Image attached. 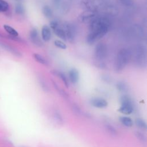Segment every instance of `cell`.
Here are the masks:
<instances>
[{
    "label": "cell",
    "instance_id": "28",
    "mask_svg": "<svg viewBox=\"0 0 147 147\" xmlns=\"http://www.w3.org/2000/svg\"><path fill=\"white\" fill-rule=\"evenodd\" d=\"M50 26H51V28L53 30H54L55 29H56L59 27L58 22L56 21H52L50 22Z\"/></svg>",
    "mask_w": 147,
    "mask_h": 147
},
{
    "label": "cell",
    "instance_id": "12",
    "mask_svg": "<svg viewBox=\"0 0 147 147\" xmlns=\"http://www.w3.org/2000/svg\"><path fill=\"white\" fill-rule=\"evenodd\" d=\"M105 127L108 133H109L111 136L113 137H116L118 135V131L117 129L109 123H105Z\"/></svg>",
    "mask_w": 147,
    "mask_h": 147
},
{
    "label": "cell",
    "instance_id": "5",
    "mask_svg": "<svg viewBox=\"0 0 147 147\" xmlns=\"http://www.w3.org/2000/svg\"><path fill=\"white\" fill-rule=\"evenodd\" d=\"M29 37L31 41L36 46L41 47L42 45V42L41 41L38 36V30L36 28H33L30 31Z\"/></svg>",
    "mask_w": 147,
    "mask_h": 147
},
{
    "label": "cell",
    "instance_id": "21",
    "mask_svg": "<svg viewBox=\"0 0 147 147\" xmlns=\"http://www.w3.org/2000/svg\"><path fill=\"white\" fill-rule=\"evenodd\" d=\"M117 88L121 92H126L128 90L127 84L123 82H118L116 85Z\"/></svg>",
    "mask_w": 147,
    "mask_h": 147
},
{
    "label": "cell",
    "instance_id": "9",
    "mask_svg": "<svg viewBox=\"0 0 147 147\" xmlns=\"http://www.w3.org/2000/svg\"><path fill=\"white\" fill-rule=\"evenodd\" d=\"M68 76L70 82L73 84H76L78 83L79 78V74L78 71L75 68H72L69 69L68 72Z\"/></svg>",
    "mask_w": 147,
    "mask_h": 147
},
{
    "label": "cell",
    "instance_id": "23",
    "mask_svg": "<svg viewBox=\"0 0 147 147\" xmlns=\"http://www.w3.org/2000/svg\"><path fill=\"white\" fill-rule=\"evenodd\" d=\"M9 9V3L5 0H0V12L7 11Z\"/></svg>",
    "mask_w": 147,
    "mask_h": 147
},
{
    "label": "cell",
    "instance_id": "2",
    "mask_svg": "<svg viewBox=\"0 0 147 147\" xmlns=\"http://www.w3.org/2000/svg\"><path fill=\"white\" fill-rule=\"evenodd\" d=\"M130 59V53L125 48L120 49L117 54L115 64V69L117 72L122 71L127 64Z\"/></svg>",
    "mask_w": 147,
    "mask_h": 147
},
{
    "label": "cell",
    "instance_id": "14",
    "mask_svg": "<svg viewBox=\"0 0 147 147\" xmlns=\"http://www.w3.org/2000/svg\"><path fill=\"white\" fill-rule=\"evenodd\" d=\"M53 117L56 122L59 125H62L64 123V119L60 113L57 110H55L53 113Z\"/></svg>",
    "mask_w": 147,
    "mask_h": 147
},
{
    "label": "cell",
    "instance_id": "25",
    "mask_svg": "<svg viewBox=\"0 0 147 147\" xmlns=\"http://www.w3.org/2000/svg\"><path fill=\"white\" fill-rule=\"evenodd\" d=\"M38 82H39V84L40 85V87H41V88L45 92H48L49 91V87H48V85L47 84V83H45V82L44 81V80L42 78H39Z\"/></svg>",
    "mask_w": 147,
    "mask_h": 147
},
{
    "label": "cell",
    "instance_id": "19",
    "mask_svg": "<svg viewBox=\"0 0 147 147\" xmlns=\"http://www.w3.org/2000/svg\"><path fill=\"white\" fill-rule=\"evenodd\" d=\"M135 123L136 126L141 129L146 130V123L142 118H137L135 121Z\"/></svg>",
    "mask_w": 147,
    "mask_h": 147
},
{
    "label": "cell",
    "instance_id": "11",
    "mask_svg": "<svg viewBox=\"0 0 147 147\" xmlns=\"http://www.w3.org/2000/svg\"><path fill=\"white\" fill-rule=\"evenodd\" d=\"M50 72L52 74H53V75H55V76L59 77V78H60V79L62 80V82H63V83L64 84V85L65 86V87L67 88H68L69 87L68 80L64 73H63L61 71H57V70H52V71H50Z\"/></svg>",
    "mask_w": 147,
    "mask_h": 147
},
{
    "label": "cell",
    "instance_id": "18",
    "mask_svg": "<svg viewBox=\"0 0 147 147\" xmlns=\"http://www.w3.org/2000/svg\"><path fill=\"white\" fill-rule=\"evenodd\" d=\"M14 11H15V13L17 15H20V16L24 15L25 12V8H24V6L20 3H18L16 5Z\"/></svg>",
    "mask_w": 147,
    "mask_h": 147
},
{
    "label": "cell",
    "instance_id": "16",
    "mask_svg": "<svg viewBox=\"0 0 147 147\" xmlns=\"http://www.w3.org/2000/svg\"><path fill=\"white\" fill-rule=\"evenodd\" d=\"M42 12L44 16L47 18H51L53 15L52 10L48 5H45L43 6Z\"/></svg>",
    "mask_w": 147,
    "mask_h": 147
},
{
    "label": "cell",
    "instance_id": "26",
    "mask_svg": "<svg viewBox=\"0 0 147 147\" xmlns=\"http://www.w3.org/2000/svg\"><path fill=\"white\" fill-rule=\"evenodd\" d=\"M54 44L57 48H59L62 49H65L67 48L66 44H64V42H63L62 41H60V40H55L54 41Z\"/></svg>",
    "mask_w": 147,
    "mask_h": 147
},
{
    "label": "cell",
    "instance_id": "29",
    "mask_svg": "<svg viewBox=\"0 0 147 147\" xmlns=\"http://www.w3.org/2000/svg\"><path fill=\"white\" fill-rule=\"evenodd\" d=\"M72 109H73V111H74L75 113H76L77 114L80 115V114H82V113H83V112H82V110L78 106H77L76 105H73V108H72Z\"/></svg>",
    "mask_w": 147,
    "mask_h": 147
},
{
    "label": "cell",
    "instance_id": "6",
    "mask_svg": "<svg viewBox=\"0 0 147 147\" xmlns=\"http://www.w3.org/2000/svg\"><path fill=\"white\" fill-rule=\"evenodd\" d=\"M91 105L96 108H105L107 106L108 103L107 102L101 98H94L91 99L90 100Z\"/></svg>",
    "mask_w": 147,
    "mask_h": 147
},
{
    "label": "cell",
    "instance_id": "24",
    "mask_svg": "<svg viewBox=\"0 0 147 147\" xmlns=\"http://www.w3.org/2000/svg\"><path fill=\"white\" fill-rule=\"evenodd\" d=\"M52 82H53V84L55 88L56 89V90L57 91V92H58L61 96H63L64 97V98H67V97H68V95L67 93L65 91H64L62 88H61L54 81L52 80Z\"/></svg>",
    "mask_w": 147,
    "mask_h": 147
},
{
    "label": "cell",
    "instance_id": "7",
    "mask_svg": "<svg viewBox=\"0 0 147 147\" xmlns=\"http://www.w3.org/2000/svg\"><path fill=\"white\" fill-rule=\"evenodd\" d=\"M135 59L136 60V63H143L145 62V52L144 48L143 47H138L136 49V57Z\"/></svg>",
    "mask_w": 147,
    "mask_h": 147
},
{
    "label": "cell",
    "instance_id": "15",
    "mask_svg": "<svg viewBox=\"0 0 147 147\" xmlns=\"http://www.w3.org/2000/svg\"><path fill=\"white\" fill-rule=\"evenodd\" d=\"M54 33H55V34L60 39L66 41L67 40V37H66V35H65V33L64 30V29L63 28H60L59 27H58L57 28H56V29H55L53 30Z\"/></svg>",
    "mask_w": 147,
    "mask_h": 147
},
{
    "label": "cell",
    "instance_id": "32",
    "mask_svg": "<svg viewBox=\"0 0 147 147\" xmlns=\"http://www.w3.org/2000/svg\"><path fill=\"white\" fill-rule=\"evenodd\" d=\"M14 1H16L18 2V3H21V2H22L24 0H14Z\"/></svg>",
    "mask_w": 147,
    "mask_h": 147
},
{
    "label": "cell",
    "instance_id": "20",
    "mask_svg": "<svg viewBox=\"0 0 147 147\" xmlns=\"http://www.w3.org/2000/svg\"><path fill=\"white\" fill-rule=\"evenodd\" d=\"M33 58L34 59V60L36 61H37L38 63L42 64H45V65H46L47 64V62L46 60L45 59V58L41 55L37 53H33Z\"/></svg>",
    "mask_w": 147,
    "mask_h": 147
},
{
    "label": "cell",
    "instance_id": "13",
    "mask_svg": "<svg viewBox=\"0 0 147 147\" xmlns=\"http://www.w3.org/2000/svg\"><path fill=\"white\" fill-rule=\"evenodd\" d=\"M119 121L121 122V123L126 127H129L132 126L133 125V122L132 119L128 117L122 116V117H121L119 118Z\"/></svg>",
    "mask_w": 147,
    "mask_h": 147
},
{
    "label": "cell",
    "instance_id": "4",
    "mask_svg": "<svg viewBox=\"0 0 147 147\" xmlns=\"http://www.w3.org/2000/svg\"><path fill=\"white\" fill-rule=\"evenodd\" d=\"M63 29L65 33L67 38H68L70 42H74L76 34V29L75 26L73 24L66 23L64 25Z\"/></svg>",
    "mask_w": 147,
    "mask_h": 147
},
{
    "label": "cell",
    "instance_id": "33",
    "mask_svg": "<svg viewBox=\"0 0 147 147\" xmlns=\"http://www.w3.org/2000/svg\"><path fill=\"white\" fill-rule=\"evenodd\" d=\"M2 36H2V34L0 33V37H2Z\"/></svg>",
    "mask_w": 147,
    "mask_h": 147
},
{
    "label": "cell",
    "instance_id": "1",
    "mask_svg": "<svg viewBox=\"0 0 147 147\" xmlns=\"http://www.w3.org/2000/svg\"><path fill=\"white\" fill-rule=\"evenodd\" d=\"M109 22L105 18H94L90 25V33L86 37V42L90 45L103 37L108 32Z\"/></svg>",
    "mask_w": 147,
    "mask_h": 147
},
{
    "label": "cell",
    "instance_id": "27",
    "mask_svg": "<svg viewBox=\"0 0 147 147\" xmlns=\"http://www.w3.org/2000/svg\"><path fill=\"white\" fill-rule=\"evenodd\" d=\"M135 136L141 141H142V142L146 141V137L142 133H141L139 131H135Z\"/></svg>",
    "mask_w": 147,
    "mask_h": 147
},
{
    "label": "cell",
    "instance_id": "31",
    "mask_svg": "<svg viewBox=\"0 0 147 147\" xmlns=\"http://www.w3.org/2000/svg\"><path fill=\"white\" fill-rule=\"evenodd\" d=\"M52 1H53V2L54 5L56 6H59L61 0H52Z\"/></svg>",
    "mask_w": 147,
    "mask_h": 147
},
{
    "label": "cell",
    "instance_id": "22",
    "mask_svg": "<svg viewBox=\"0 0 147 147\" xmlns=\"http://www.w3.org/2000/svg\"><path fill=\"white\" fill-rule=\"evenodd\" d=\"M118 111L123 114L129 115V114H130L133 112V109L131 108V107H126V106H121V107L118 109Z\"/></svg>",
    "mask_w": 147,
    "mask_h": 147
},
{
    "label": "cell",
    "instance_id": "10",
    "mask_svg": "<svg viewBox=\"0 0 147 147\" xmlns=\"http://www.w3.org/2000/svg\"><path fill=\"white\" fill-rule=\"evenodd\" d=\"M41 37L44 41H48L51 37V30L47 25H44L41 29Z\"/></svg>",
    "mask_w": 147,
    "mask_h": 147
},
{
    "label": "cell",
    "instance_id": "8",
    "mask_svg": "<svg viewBox=\"0 0 147 147\" xmlns=\"http://www.w3.org/2000/svg\"><path fill=\"white\" fill-rule=\"evenodd\" d=\"M0 47L3 48V49L9 52L10 53H12L13 55L18 56V57H20L22 56L21 53H20V51H18L16 48H14L13 47H11L6 43H4L3 42L0 41Z\"/></svg>",
    "mask_w": 147,
    "mask_h": 147
},
{
    "label": "cell",
    "instance_id": "30",
    "mask_svg": "<svg viewBox=\"0 0 147 147\" xmlns=\"http://www.w3.org/2000/svg\"><path fill=\"white\" fill-rule=\"evenodd\" d=\"M119 1L122 4L125 6H130L133 2V0H119Z\"/></svg>",
    "mask_w": 147,
    "mask_h": 147
},
{
    "label": "cell",
    "instance_id": "17",
    "mask_svg": "<svg viewBox=\"0 0 147 147\" xmlns=\"http://www.w3.org/2000/svg\"><path fill=\"white\" fill-rule=\"evenodd\" d=\"M3 28L10 36L15 37H17L18 36V33L17 32V31L11 26L8 25H4Z\"/></svg>",
    "mask_w": 147,
    "mask_h": 147
},
{
    "label": "cell",
    "instance_id": "3",
    "mask_svg": "<svg viewBox=\"0 0 147 147\" xmlns=\"http://www.w3.org/2000/svg\"><path fill=\"white\" fill-rule=\"evenodd\" d=\"M95 57L99 60H102L105 59L107 54V48L104 43H98L95 48Z\"/></svg>",
    "mask_w": 147,
    "mask_h": 147
}]
</instances>
